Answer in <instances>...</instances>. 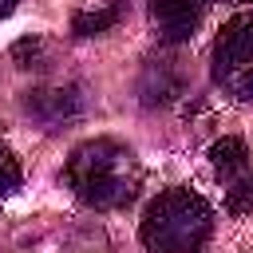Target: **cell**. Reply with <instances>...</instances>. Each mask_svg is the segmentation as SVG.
Listing matches in <instances>:
<instances>
[{
	"mask_svg": "<svg viewBox=\"0 0 253 253\" xmlns=\"http://www.w3.org/2000/svg\"><path fill=\"white\" fill-rule=\"evenodd\" d=\"M67 186L91 210H123L142 190V166L130 146L115 138H87L71 150L63 166Z\"/></svg>",
	"mask_w": 253,
	"mask_h": 253,
	"instance_id": "cell-1",
	"label": "cell"
},
{
	"mask_svg": "<svg viewBox=\"0 0 253 253\" xmlns=\"http://www.w3.org/2000/svg\"><path fill=\"white\" fill-rule=\"evenodd\" d=\"M210 233H213V206L186 186L162 190L146 206L138 225L146 253H202Z\"/></svg>",
	"mask_w": 253,
	"mask_h": 253,
	"instance_id": "cell-2",
	"label": "cell"
},
{
	"mask_svg": "<svg viewBox=\"0 0 253 253\" xmlns=\"http://www.w3.org/2000/svg\"><path fill=\"white\" fill-rule=\"evenodd\" d=\"M213 83L241 103H253V16H229L213 40Z\"/></svg>",
	"mask_w": 253,
	"mask_h": 253,
	"instance_id": "cell-3",
	"label": "cell"
},
{
	"mask_svg": "<svg viewBox=\"0 0 253 253\" xmlns=\"http://www.w3.org/2000/svg\"><path fill=\"white\" fill-rule=\"evenodd\" d=\"M24 111H28L43 130H59L63 123H71V119L83 115V91H79L75 83H63V87H40V91H28Z\"/></svg>",
	"mask_w": 253,
	"mask_h": 253,
	"instance_id": "cell-4",
	"label": "cell"
},
{
	"mask_svg": "<svg viewBox=\"0 0 253 253\" xmlns=\"http://www.w3.org/2000/svg\"><path fill=\"white\" fill-rule=\"evenodd\" d=\"M210 0H150V24L162 43H186L194 40Z\"/></svg>",
	"mask_w": 253,
	"mask_h": 253,
	"instance_id": "cell-5",
	"label": "cell"
},
{
	"mask_svg": "<svg viewBox=\"0 0 253 253\" xmlns=\"http://www.w3.org/2000/svg\"><path fill=\"white\" fill-rule=\"evenodd\" d=\"M210 166H213V174H217L221 182H229L233 174L249 170V166H253V158H249V146H245V138H233V134L217 138V142L210 146Z\"/></svg>",
	"mask_w": 253,
	"mask_h": 253,
	"instance_id": "cell-6",
	"label": "cell"
},
{
	"mask_svg": "<svg viewBox=\"0 0 253 253\" xmlns=\"http://www.w3.org/2000/svg\"><path fill=\"white\" fill-rule=\"evenodd\" d=\"M119 20H123V0H111V4H103V8H83V12H75V16H71V32L87 40V36L111 32Z\"/></svg>",
	"mask_w": 253,
	"mask_h": 253,
	"instance_id": "cell-7",
	"label": "cell"
},
{
	"mask_svg": "<svg viewBox=\"0 0 253 253\" xmlns=\"http://www.w3.org/2000/svg\"><path fill=\"white\" fill-rule=\"evenodd\" d=\"M225 186V210L229 213H253V166L249 170H241V174H233L229 182H221Z\"/></svg>",
	"mask_w": 253,
	"mask_h": 253,
	"instance_id": "cell-8",
	"label": "cell"
},
{
	"mask_svg": "<svg viewBox=\"0 0 253 253\" xmlns=\"http://www.w3.org/2000/svg\"><path fill=\"white\" fill-rule=\"evenodd\" d=\"M20 182H24L20 158H16V150H12V146H4V142H0V202H4L8 194H16V190H20Z\"/></svg>",
	"mask_w": 253,
	"mask_h": 253,
	"instance_id": "cell-9",
	"label": "cell"
},
{
	"mask_svg": "<svg viewBox=\"0 0 253 253\" xmlns=\"http://www.w3.org/2000/svg\"><path fill=\"white\" fill-rule=\"evenodd\" d=\"M40 55H43V40H36V36H24V40L12 43L16 67H40Z\"/></svg>",
	"mask_w": 253,
	"mask_h": 253,
	"instance_id": "cell-10",
	"label": "cell"
},
{
	"mask_svg": "<svg viewBox=\"0 0 253 253\" xmlns=\"http://www.w3.org/2000/svg\"><path fill=\"white\" fill-rule=\"evenodd\" d=\"M12 8H16V0H0V20H4V16L12 12Z\"/></svg>",
	"mask_w": 253,
	"mask_h": 253,
	"instance_id": "cell-11",
	"label": "cell"
},
{
	"mask_svg": "<svg viewBox=\"0 0 253 253\" xmlns=\"http://www.w3.org/2000/svg\"><path fill=\"white\" fill-rule=\"evenodd\" d=\"M221 4H253V0H221Z\"/></svg>",
	"mask_w": 253,
	"mask_h": 253,
	"instance_id": "cell-12",
	"label": "cell"
}]
</instances>
